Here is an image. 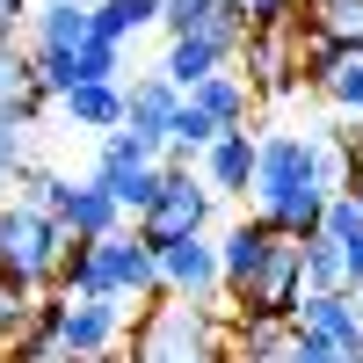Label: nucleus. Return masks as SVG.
Wrapping results in <instances>:
<instances>
[{
	"mask_svg": "<svg viewBox=\"0 0 363 363\" xmlns=\"http://www.w3.org/2000/svg\"><path fill=\"white\" fill-rule=\"evenodd\" d=\"M298 22V0H247V29H284Z\"/></svg>",
	"mask_w": 363,
	"mask_h": 363,
	"instance_id": "473e14b6",
	"label": "nucleus"
},
{
	"mask_svg": "<svg viewBox=\"0 0 363 363\" xmlns=\"http://www.w3.org/2000/svg\"><path fill=\"white\" fill-rule=\"evenodd\" d=\"M233 8H240V15H247V0H233Z\"/></svg>",
	"mask_w": 363,
	"mask_h": 363,
	"instance_id": "58836bf2",
	"label": "nucleus"
},
{
	"mask_svg": "<svg viewBox=\"0 0 363 363\" xmlns=\"http://www.w3.org/2000/svg\"><path fill=\"white\" fill-rule=\"evenodd\" d=\"M349 298H356V313H363V284H356V291H349Z\"/></svg>",
	"mask_w": 363,
	"mask_h": 363,
	"instance_id": "e433bc0d",
	"label": "nucleus"
},
{
	"mask_svg": "<svg viewBox=\"0 0 363 363\" xmlns=\"http://www.w3.org/2000/svg\"><path fill=\"white\" fill-rule=\"evenodd\" d=\"M37 306H44V298H29V291H0V356H8L15 335L37 327Z\"/></svg>",
	"mask_w": 363,
	"mask_h": 363,
	"instance_id": "7c9ffc66",
	"label": "nucleus"
},
{
	"mask_svg": "<svg viewBox=\"0 0 363 363\" xmlns=\"http://www.w3.org/2000/svg\"><path fill=\"white\" fill-rule=\"evenodd\" d=\"M291 327H298V335L335 342L342 356H363V313H356L349 291H306V298H298V313H291Z\"/></svg>",
	"mask_w": 363,
	"mask_h": 363,
	"instance_id": "4468645a",
	"label": "nucleus"
},
{
	"mask_svg": "<svg viewBox=\"0 0 363 363\" xmlns=\"http://www.w3.org/2000/svg\"><path fill=\"white\" fill-rule=\"evenodd\" d=\"M277 225H262L255 211L240 225H225L218 233V277H225V306H240V298L255 291V277H262V262H269V247H277Z\"/></svg>",
	"mask_w": 363,
	"mask_h": 363,
	"instance_id": "9d476101",
	"label": "nucleus"
},
{
	"mask_svg": "<svg viewBox=\"0 0 363 363\" xmlns=\"http://www.w3.org/2000/svg\"><path fill=\"white\" fill-rule=\"evenodd\" d=\"M298 8H306V0H298Z\"/></svg>",
	"mask_w": 363,
	"mask_h": 363,
	"instance_id": "ea45409f",
	"label": "nucleus"
},
{
	"mask_svg": "<svg viewBox=\"0 0 363 363\" xmlns=\"http://www.w3.org/2000/svg\"><path fill=\"white\" fill-rule=\"evenodd\" d=\"M218 342H225V320L211 306L160 298L131 327V363H218Z\"/></svg>",
	"mask_w": 363,
	"mask_h": 363,
	"instance_id": "20e7f679",
	"label": "nucleus"
},
{
	"mask_svg": "<svg viewBox=\"0 0 363 363\" xmlns=\"http://www.w3.org/2000/svg\"><path fill=\"white\" fill-rule=\"evenodd\" d=\"M189 102H196L218 131H247V116H255V87H247V73H240V66H225V73H211L203 87H189Z\"/></svg>",
	"mask_w": 363,
	"mask_h": 363,
	"instance_id": "4be33fe9",
	"label": "nucleus"
},
{
	"mask_svg": "<svg viewBox=\"0 0 363 363\" xmlns=\"http://www.w3.org/2000/svg\"><path fill=\"white\" fill-rule=\"evenodd\" d=\"M298 29L313 51H363V0H306Z\"/></svg>",
	"mask_w": 363,
	"mask_h": 363,
	"instance_id": "aec40b11",
	"label": "nucleus"
},
{
	"mask_svg": "<svg viewBox=\"0 0 363 363\" xmlns=\"http://www.w3.org/2000/svg\"><path fill=\"white\" fill-rule=\"evenodd\" d=\"M240 73H247L255 95H291L298 73H306V29H298V22L247 29V37H240Z\"/></svg>",
	"mask_w": 363,
	"mask_h": 363,
	"instance_id": "6e6552de",
	"label": "nucleus"
},
{
	"mask_svg": "<svg viewBox=\"0 0 363 363\" xmlns=\"http://www.w3.org/2000/svg\"><path fill=\"white\" fill-rule=\"evenodd\" d=\"M58 225H66L73 240H109V233H124V203H116L95 174L87 182H73L66 189V203H58Z\"/></svg>",
	"mask_w": 363,
	"mask_h": 363,
	"instance_id": "6ab92c4d",
	"label": "nucleus"
},
{
	"mask_svg": "<svg viewBox=\"0 0 363 363\" xmlns=\"http://www.w3.org/2000/svg\"><path fill=\"white\" fill-rule=\"evenodd\" d=\"M58 298H124V306H160V247H145V240L124 225L109 240H73L66 269H58Z\"/></svg>",
	"mask_w": 363,
	"mask_h": 363,
	"instance_id": "f03ea898",
	"label": "nucleus"
},
{
	"mask_svg": "<svg viewBox=\"0 0 363 363\" xmlns=\"http://www.w3.org/2000/svg\"><path fill=\"white\" fill-rule=\"evenodd\" d=\"M306 87H313L335 116L363 124V51H313V44H306Z\"/></svg>",
	"mask_w": 363,
	"mask_h": 363,
	"instance_id": "ddd939ff",
	"label": "nucleus"
},
{
	"mask_svg": "<svg viewBox=\"0 0 363 363\" xmlns=\"http://www.w3.org/2000/svg\"><path fill=\"white\" fill-rule=\"evenodd\" d=\"M218 138H225V131L211 124V116H203V109H196L189 95H182L174 124H167V160H174V167H189V160H203V153H211V145H218Z\"/></svg>",
	"mask_w": 363,
	"mask_h": 363,
	"instance_id": "393cba45",
	"label": "nucleus"
},
{
	"mask_svg": "<svg viewBox=\"0 0 363 363\" xmlns=\"http://www.w3.org/2000/svg\"><path fill=\"white\" fill-rule=\"evenodd\" d=\"M160 167H167V174H160V196L145 203V218L131 225L145 247H167V240H189V233L211 225V189H203V174L174 167V160H160Z\"/></svg>",
	"mask_w": 363,
	"mask_h": 363,
	"instance_id": "0eeeda50",
	"label": "nucleus"
},
{
	"mask_svg": "<svg viewBox=\"0 0 363 363\" xmlns=\"http://www.w3.org/2000/svg\"><path fill=\"white\" fill-rule=\"evenodd\" d=\"M240 58V44H225V37H167V58H160V73L189 95V87H203L211 73H225Z\"/></svg>",
	"mask_w": 363,
	"mask_h": 363,
	"instance_id": "412c9836",
	"label": "nucleus"
},
{
	"mask_svg": "<svg viewBox=\"0 0 363 363\" xmlns=\"http://www.w3.org/2000/svg\"><path fill=\"white\" fill-rule=\"evenodd\" d=\"M174 109H182V87H174L167 73H138V80L124 87V124H131L138 138H153L160 153H167V124H174Z\"/></svg>",
	"mask_w": 363,
	"mask_h": 363,
	"instance_id": "dca6fc26",
	"label": "nucleus"
},
{
	"mask_svg": "<svg viewBox=\"0 0 363 363\" xmlns=\"http://www.w3.org/2000/svg\"><path fill=\"white\" fill-rule=\"evenodd\" d=\"M298 298H306V262H298V240L284 233L277 247H269V262H262L255 291L240 298L233 313H277V320H291V313H298Z\"/></svg>",
	"mask_w": 363,
	"mask_h": 363,
	"instance_id": "f8f14e48",
	"label": "nucleus"
},
{
	"mask_svg": "<svg viewBox=\"0 0 363 363\" xmlns=\"http://www.w3.org/2000/svg\"><path fill=\"white\" fill-rule=\"evenodd\" d=\"M0 363H66V349H58V327L44 320V306H37V327H29V335H15Z\"/></svg>",
	"mask_w": 363,
	"mask_h": 363,
	"instance_id": "cd10ccee",
	"label": "nucleus"
},
{
	"mask_svg": "<svg viewBox=\"0 0 363 363\" xmlns=\"http://www.w3.org/2000/svg\"><path fill=\"white\" fill-rule=\"evenodd\" d=\"M160 291L182 298V306H218L225 277H218V240L189 233V240H167L160 247Z\"/></svg>",
	"mask_w": 363,
	"mask_h": 363,
	"instance_id": "1a4fd4ad",
	"label": "nucleus"
},
{
	"mask_svg": "<svg viewBox=\"0 0 363 363\" xmlns=\"http://www.w3.org/2000/svg\"><path fill=\"white\" fill-rule=\"evenodd\" d=\"M44 320L58 327L66 356H116L131 342V306L124 298H44Z\"/></svg>",
	"mask_w": 363,
	"mask_h": 363,
	"instance_id": "423d86ee",
	"label": "nucleus"
},
{
	"mask_svg": "<svg viewBox=\"0 0 363 363\" xmlns=\"http://www.w3.org/2000/svg\"><path fill=\"white\" fill-rule=\"evenodd\" d=\"M298 262H306V291H349L342 247H335L327 233H306V240H298Z\"/></svg>",
	"mask_w": 363,
	"mask_h": 363,
	"instance_id": "bb28decb",
	"label": "nucleus"
},
{
	"mask_svg": "<svg viewBox=\"0 0 363 363\" xmlns=\"http://www.w3.org/2000/svg\"><path fill=\"white\" fill-rule=\"evenodd\" d=\"M58 109H66V124L73 131H116L124 124V80H87V87H66L58 95Z\"/></svg>",
	"mask_w": 363,
	"mask_h": 363,
	"instance_id": "5701e85b",
	"label": "nucleus"
},
{
	"mask_svg": "<svg viewBox=\"0 0 363 363\" xmlns=\"http://www.w3.org/2000/svg\"><path fill=\"white\" fill-rule=\"evenodd\" d=\"M22 44H29V58H37V80L51 87V95H66L80 51L95 44V0H37Z\"/></svg>",
	"mask_w": 363,
	"mask_h": 363,
	"instance_id": "39448f33",
	"label": "nucleus"
},
{
	"mask_svg": "<svg viewBox=\"0 0 363 363\" xmlns=\"http://www.w3.org/2000/svg\"><path fill=\"white\" fill-rule=\"evenodd\" d=\"M349 138H356V131H349ZM342 196H356V203H363V153H356V167H349V182H342Z\"/></svg>",
	"mask_w": 363,
	"mask_h": 363,
	"instance_id": "f704fd0d",
	"label": "nucleus"
},
{
	"mask_svg": "<svg viewBox=\"0 0 363 363\" xmlns=\"http://www.w3.org/2000/svg\"><path fill=\"white\" fill-rule=\"evenodd\" d=\"M73 255V233L51 218V211L8 196L0 203V291H29V298H51L58 291V269Z\"/></svg>",
	"mask_w": 363,
	"mask_h": 363,
	"instance_id": "7ed1b4c3",
	"label": "nucleus"
},
{
	"mask_svg": "<svg viewBox=\"0 0 363 363\" xmlns=\"http://www.w3.org/2000/svg\"><path fill=\"white\" fill-rule=\"evenodd\" d=\"M153 22H160V0H95V37H109V44H131Z\"/></svg>",
	"mask_w": 363,
	"mask_h": 363,
	"instance_id": "a878e982",
	"label": "nucleus"
},
{
	"mask_svg": "<svg viewBox=\"0 0 363 363\" xmlns=\"http://www.w3.org/2000/svg\"><path fill=\"white\" fill-rule=\"evenodd\" d=\"M66 363H124V356H66Z\"/></svg>",
	"mask_w": 363,
	"mask_h": 363,
	"instance_id": "c9c22d12",
	"label": "nucleus"
},
{
	"mask_svg": "<svg viewBox=\"0 0 363 363\" xmlns=\"http://www.w3.org/2000/svg\"><path fill=\"white\" fill-rule=\"evenodd\" d=\"M356 153H363V124H356Z\"/></svg>",
	"mask_w": 363,
	"mask_h": 363,
	"instance_id": "4c0bfd02",
	"label": "nucleus"
},
{
	"mask_svg": "<svg viewBox=\"0 0 363 363\" xmlns=\"http://www.w3.org/2000/svg\"><path fill=\"white\" fill-rule=\"evenodd\" d=\"M284 363H363V356H342L335 342H320V335H298V327H291V349H284Z\"/></svg>",
	"mask_w": 363,
	"mask_h": 363,
	"instance_id": "2f4dec72",
	"label": "nucleus"
},
{
	"mask_svg": "<svg viewBox=\"0 0 363 363\" xmlns=\"http://www.w3.org/2000/svg\"><path fill=\"white\" fill-rule=\"evenodd\" d=\"M29 167H37L29 160V124H0V203H8V189H22Z\"/></svg>",
	"mask_w": 363,
	"mask_h": 363,
	"instance_id": "c85d7f7f",
	"label": "nucleus"
},
{
	"mask_svg": "<svg viewBox=\"0 0 363 363\" xmlns=\"http://www.w3.org/2000/svg\"><path fill=\"white\" fill-rule=\"evenodd\" d=\"M356 167V138L349 131H262V153H255V189L247 211L262 225H277L291 240L320 233L335 189Z\"/></svg>",
	"mask_w": 363,
	"mask_h": 363,
	"instance_id": "f257e3e1",
	"label": "nucleus"
},
{
	"mask_svg": "<svg viewBox=\"0 0 363 363\" xmlns=\"http://www.w3.org/2000/svg\"><path fill=\"white\" fill-rule=\"evenodd\" d=\"M58 95L37 80V58H29L22 37H0V124H29L37 131V116L51 109Z\"/></svg>",
	"mask_w": 363,
	"mask_h": 363,
	"instance_id": "9b49d317",
	"label": "nucleus"
},
{
	"mask_svg": "<svg viewBox=\"0 0 363 363\" xmlns=\"http://www.w3.org/2000/svg\"><path fill=\"white\" fill-rule=\"evenodd\" d=\"M160 174H167L160 160H131V167H95V182H102V189H109L116 203H124V218H131V225L145 218V203L160 196Z\"/></svg>",
	"mask_w": 363,
	"mask_h": 363,
	"instance_id": "b1692460",
	"label": "nucleus"
},
{
	"mask_svg": "<svg viewBox=\"0 0 363 363\" xmlns=\"http://www.w3.org/2000/svg\"><path fill=\"white\" fill-rule=\"evenodd\" d=\"M66 189H73V174H58V167H29L22 174V203H37V211H51V218H58V203H66Z\"/></svg>",
	"mask_w": 363,
	"mask_h": 363,
	"instance_id": "c756f323",
	"label": "nucleus"
},
{
	"mask_svg": "<svg viewBox=\"0 0 363 363\" xmlns=\"http://www.w3.org/2000/svg\"><path fill=\"white\" fill-rule=\"evenodd\" d=\"M284 349H291V320H277V313H233L225 342H218V363H284Z\"/></svg>",
	"mask_w": 363,
	"mask_h": 363,
	"instance_id": "2eb2a0df",
	"label": "nucleus"
},
{
	"mask_svg": "<svg viewBox=\"0 0 363 363\" xmlns=\"http://www.w3.org/2000/svg\"><path fill=\"white\" fill-rule=\"evenodd\" d=\"M255 153H262L255 131H225V138L196 160L203 189H211V196H247V189H255Z\"/></svg>",
	"mask_w": 363,
	"mask_h": 363,
	"instance_id": "f3484780",
	"label": "nucleus"
},
{
	"mask_svg": "<svg viewBox=\"0 0 363 363\" xmlns=\"http://www.w3.org/2000/svg\"><path fill=\"white\" fill-rule=\"evenodd\" d=\"M29 8H37V0H0V37H15V29H29Z\"/></svg>",
	"mask_w": 363,
	"mask_h": 363,
	"instance_id": "72a5a7b5",
	"label": "nucleus"
},
{
	"mask_svg": "<svg viewBox=\"0 0 363 363\" xmlns=\"http://www.w3.org/2000/svg\"><path fill=\"white\" fill-rule=\"evenodd\" d=\"M160 29L167 37H225V44H240L247 37V15L233 0H160Z\"/></svg>",
	"mask_w": 363,
	"mask_h": 363,
	"instance_id": "a211bd4d",
	"label": "nucleus"
}]
</instances>
